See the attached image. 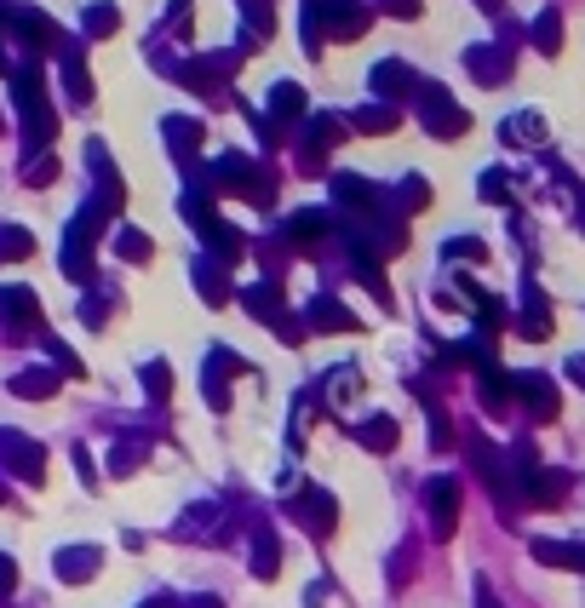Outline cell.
<instances>
[{"instance_id": "6da1fadb", "label": "cell", "mask_w": 585, "mask_h": 608, "mask_svg": "<svg viewBox=\"0 0 585 608\" xmlns=\"http://www.w3.org/2000/svg\"><path fill=\"white\" fill-rule=\"evenodd\" d=\"M201 179L213 195H241V201H253V207H270L275 201V173L270 166H253L248 155H219L213 173H201Z\"/></svg>"}, {"instance_id": "7a4b0ae2", "label": "cell", "mask_w": 585, "mask_h": 608, "mask_svg": "<svg viewBox=\"0 0 585 608\" xmlns=\"http://www.w3.org/2000/svg\"><path fill=\"white\" fill-rule=\"evenodd\" d=\"M103 224H110V213H103V207H92V201H87V207L75 213V219H69V235H63V276L69 282H98V264H92V253H98V242H103Z\"/></svg>"}, {"instance_id": "3957f363", "label": "cell", "mask_w": 585, "mask_h": 608, "mask_svg": "<svg viewBox=\"0 0 585 608\" xmlns=\"http://www.w3.org/2000/svg\"><path fill=\"white\" fill-rule=\"evenodd\" d=\"M12 92H18V115H23V144H29V155L47 150V144L58 139V115H52L47 92H41V75L18 70V75H12Z\"/></svg>"}, {"instance_id": "277c9868", "label": "cell", "mask_w": 585, "mask_h": 608, "mask_svg": "<svg viewBox=\"0 0 585 608\" xmlns=\"http://www.w3.org/2000/svg\"><path fill=\"white\" fill-rule=\"evenodd\" d=\"M413 92H420V98H413V110H420V121H425L431 139H465V132H471V115H465L442 87H425V81H420Z\"/></svg>"}, {"instance_id": "5b68a950", "label": "cell", "mask_w": 585, "mask_h": 608, "mask_svg": "<svg viewBox=\"0 0 585 608\" xmlns=\"http://www.w3.org/2000/svg\"><path fill=\"white\" fill-rule=\"evenodd\" d=\"M0 470H12L18 483H47V448L29 443L23 430L0 425Z\"/></svg>"}, {"instance_id": "8992f818", "label": "cell", "mask_w": 585, "mask_h": 608, "mask_svg": "<svg viewBox=\"0 0 585 608\" xmlns=\"http://www.w3.org/2000/svg\"><path fill=\"white\" fill-rule=\"evenodd\" d=\"M333 207L344 213V224H362V219L385 213V195H379L367 179H356V173H339L333 179Z\"/></svg>"}, {"instance_id": "52a82bcc", "label": "cell", "mask_w": 585, "mask_h": 608, "mask_svg": "<svg viewBox=\"0 0 585 608\" xmlns=\"http://www.w3.org/2000/svg\"><path fill=\"white\" fill-rule=\"evenodd\" d=\"M0 322H7L12 340H23V333H34V327H47L34 287H23V282H7V287H0Z\"/></svg>"}, {"instance_id": "ba28073f", "label": "cell", "mask_w": 585, "mask_h": 608, "mask_svg": "<svg viewBox=\"0 0 585 608\" xmlns=\"http://www.w3.org/2000/svg\"><path fill=\"white\" fill-rule=\"evenodd\" d=\"M333 230H339V219H333V213L304 207V213H293V219L282 224V242H288V253H322Z\"/></svg>"}, {"instance_id": "9c48e42d", "label": "cell", "mask_w": 585, "mask_h": 608, "mask_svg": "<svg viewBox=\"0 0 585 608\" xmlns=\"http://www.w3.org/2000/svg\"><path fill=\"white\" fill-rule=\"evenodd\" d=\"M87 166H92V207H103V213H121V201H127V184H121V173H115V161H110V150L103 144H87Z\"/></svg>"}, {"instance_id": "30bf717a", "label": "cell", "mask_w": 585, "mask_h": 608, "mask_svg": "<svg viewBox=\"0 0 585 608\" xmlns=\"http://www.w3.org/2000/svg\"><path fill=\"white\" fill-rule=\"evenodd\" d=\"M425 511H431V539H454V528H460V483L454 477H431L425 483Z\"/></svg>"}, {"instance_id": "8fae6325", "label": "cell", "mask_w": 585, "mask_h": 608, "mask_svg": "<svg viewBox=\"0 0 585 608\" xmlns=\"http://www.w3.org/2000/svg\"><path fill=\"white\" fill-rule=\"evenodd\" d=\"M511 396L523 402L534 419H557L563 414V396L551 385V374H511Z\"/></svg>"}, {"instance_id": "7c38bea8", "label": "cell", "mask_w": 585, "mask_h": 608, "mask_svg": "<svg viewBox=\"0 0 585 608\" xmlns=\"http://www.w3.org/2000/svg\"><path fill=\"white\" fill-rule=\"evenodd\" d=\"M293 517H299L310 534H316V539H327V534L339 528V499H333L327 488L310 483V488H299V499H293Z\"/></svg>"}, {"instance_id": "4fadbf2b", "label": "cell", "mask_w": 585, "mask_h": 608, "mask_svg": "<svg viewBox=\"0 0 585 608\" xmlns=\"http://www.w3.org/2000/svg\"><path fill=\"white\" fill-rule=\"evenodd\" d=\"M224 505H213V499H195L190 511L172 523V539H224Z\"/></svg>"}, {"instance_id": "5bb4252c", "label": "cell", "mask_w": 585, "mask_h": 608, "mask_svg": "<svg viewBox=\"0 0 585 608\" xmlns=\"http://www.w3.org/2000/svg\"><path fill=\"white\" fill-rule=\"evenodd\" d=\"M98 568H103V551L98 546H63L58 557H52V574L63 586H87V580H98Z\"/></svg>"}, {"instance_id": "9a60e30c", "label": "cell", "mask_w": 585, "mask_h": 608, "mask_svg": "<svg viewBox=\"0 0 585 608\" xmlns=\"http://www.w3.org/2000/svg\"><path fill=\"white\" fill-rule=\"evenodd\" d=\"M299 322H304V333H310V327H316V333H356V316L344 311L333 293H316V298H310Z\"/></svg>"}, {"instance_id": "2e32d148", "label": "cell", "mask_w": 585, "mask_h": 608, "mask_svg": "<svg viewBox=\"0 0 585 608\" xmlns=\"http://www.w3.org/2000/svg\"><path fill=\"white\" fill-rule=\"evenodd\" d=\"M190 276H195V298L206 304V311H224V304L235 298L230 282H224V264H219V259H206V253H201V259L190 264Z\"/></svg>"}, {"instance_id": "e0dca14e", "label": "cell", "mask_w": 585, "mask_h": 608, "mask_svg": "<svg viewBox=\"0 0 585 608\" xmlns=\"http://www.w3.org/2000/svg\"><path fill=\"white\" fill-rule=\"evenodd\" d=\"M344 139V121L333 115H316V121H304V173H316V166L327 161V150Z\"/></svg>"}, {"instance_id": "ac0fdd59", "label": "cell", "mask_w": 585, "mask_h": 608, "mask_svg": "<svg viewBox=\"0 0 585 608\" xmlns=\"http://www.w3.org/2000/svg\"><path fill=\"white\" fill-rule=\"evenodd\" d=\"M516 333L523 340H551V304L534 282H523V311H516Z\"/></svg>"}, {"instance_id": "d6986e66", "label": "cell", "mask_w": 585, "mask_h": 608, "mask_svg": "<svg viewBox=\"0 0 585 608\" xmlns=\"http://www.w3.org/2000/svg\"><path fill=\"white\" fill-rule=\"evenodd\" d=\"M58 385H63V374H52V367H23V374L7 379V391H12L18 402H52Z\"/></svg>"}, {"instance_id": "ffe728a7", "label": "cell", "mask_w": 585, "mask_h": 608, "mask_svg": "<svg viewBox=\"0 0 585 608\" xmlns=\"http://www.w3.org/2000/svg\"><path fill=\"white\" fill-rule=\"evenodd\" d=\"M356 443H362L367 454H391V448L402 443V425H396L391 414H367V419H356Z\"/></svg>"}, {"instance_id": "44dd1931", "label": "cell", "mask_w": 585, "mask_h": 608, "mask_svg": "<svg viewBox=\"0 0 585 608\" xmlns=\"http://www.w3.org/2000/svg\"><path fill=\"white\" fill-rule=\"evenodd\" d=\"M161 132H167V150L179 155L184 166H195V150H201V121H190V115H167V121H161Z\"/></svg>"}, {"instance_id": "7402d4cb", "label": "cell", "mask_w": 585, "mask_h": 608, "mask_svg": "<svg viewBox=\"0 0 585 608\" xmlns=\"http://www.w3.org/2000/svg\"><path fill=\"white\" fill-rule=\"evenodd\" d=\"M465 70H471L482 87H500V81L511 75V58H505L500 47H471V52H465Z\"/></svg>"}, {"instance_id": "603a6c76", "label": "cell", "mask_w": 585, "mask_h": 608, "mask_svg": "<svg viewBox=\"0 0 585 608\" xmlns=\"http://www.w3.org/2000/svg\"><path fill=\"white\" fill-rule=\"evenodd\" d=\"M241 304H248V316H253V322H275V316L288 311L282 282H253L248 293H241Z\"/></svg>"}, {"instance_id": "cb8c5ba5", "label": "cell", "mask_w": 585, "mask_h": 608, "mask_svg": "<svg viewBox=\"0 0 585 608\" xmlns=\"http://www.w3.org/2000/svg\"><path fill=\"white\" fill-rule=\"evenodd\" d=\"M282 574V539H275V528H253V580H275Z\"/></svg>"}, {"instance_id": "d4e9b609", "label": "cell", "mask_w": 585, "mask_h": 608, "mask_svg": "<svg viewBox=\"0 0 585 608\" xmlns=\"http://www.w3.org/2000/svg\"><path fill=\"white\" fill-rule=\"evenodd\" d=\"M201 242H206V259H219L224 270H230V264H241V253H248V242H241V230H235V224H224V219H219L213 230H206Z\"/></svg>"}, {"instance_id": "484cf974", "label": "cell", "mask_w": 585, "mask_h": 608, "mask_svg": "<svg viewBox=\"0 0 585 608\" xmlns=\"http://www.w3.org/2000/svg\"><path fill=\"white\" fill-rule=\"evenodd\" d=\"M534 557L545 568H579L585 574V539H534Z\"/></svg>"}, {"instance_id": "4316f807", "label": "cell", "mask_w": 585, "mask_h": 608, "mask_svg": "<svg viewBox=\"0 0 585 608\" xmlns=\"http://www.w3.org/2000/svg\"><path fill=\"white\" fill-rule=\"evenodd\" d=\"M115 298H121L115 282L98 276V282L87 287V298H81V322H87V327H103V322H110V311H115Z\"/></svg>"}, {"instance_id": "83f0119b", "label": "cell", "mask_w": 585, "mask_h": 608, "mask_svg": "<svg viewBox=\"0 0 585 608\" xmlns=\"http://www.w3.org/2000/svg\"><path fill=\"white\" fill-rule=\"evenodd\" d=\"M201 396H206V408L213 414H230V374L206 356V367H201Z\"/></svg>"}, {"instance_id": "f1b7e54d", "label": "cell", "mask_w": 585, "mask_h": 608, "mask_svg": "<svg viewBox=\"0 0 585 608\" xmlns=\"http://www.w3.org/2000/svg\"><path fill=\"white\" fill-rule=\"evenodd\" d=\"M476 391H482V408L500 414L505 402H511V379H505V367H500V362H494V367H482V374H476Z\"/></svg>"}, {"instance_id": "f546056e", "label": "cell", "mask_w": 585, "mask_h": 608, "mask_svg": "<svg viewBox=\"0 0 585 608\" xmlns=\"http://www.w3.org/2000/svg\"><path fill=\"white\" fill-rule=\"evenodd\" d=\"M63 87H69L75 104H92V75H87V63H81L75 47H63Z\"/></svg>"}, {"instance_id": "4dcf8cb0", "label": "cell", "mask_w": 585, "mask_h": 608, "mask_svg": "<svg viewBox=\"0 0 585 608\" xmlns=\"http://www.w3.org/2000/svg\"><path fill=\"white\" fill-rule=\"evenodd\" d=\"M413 87H420V81H413V70H402V63H379V70H373V92L379 98H407Z\"/></svg>"}, {"instance_id": "1f68e13d", "label": "cell", "mask_w": 585, "mask_h": 608, "mask_svg": "<svg viewBox=\"0 0 585 608\" xmlns=\"http://www.w3.org/2000/svg\"><path fill=\"white\" fill-rule=\"evenodd\" d=\"M144 459H150V436H132V443L121 436L115 454H110V470H115V477H132V470L144 465Z\"/></svg>"}, {"instance_id": "d6a6232c", "label": "cell", "mask_w": 585, "mask_h": 608, "mask_svg": "<svg viewBox=\"0 0 585 608\" xmlns=\"http://www.w3.org/2000/svg\"><path fill=\"white\" fill-rule=\"evenodd\" d=\"M115 253H121L127 264H150L155 247H150V235L138 230V224H121V230H115Z\"/></svg>"}, {"instance_id": "836d02e7", "label": "cell", "mask_w": 585, "mask_h": 608, "mask_svg": "<svg viewBox=\"0 0 585 608\" xmlns=\"http://www.w3.org/2000/svg\"><path fill=\"white\" fill-rule=\"evenodd\" d=\"M500 139H505V144H545V121H539V115H511V121L500 126Z\"/></svg>"}, {"instance_id": "e575fe53", "label": "cell", "mask_w": 585, "mask_h": 608, "mask_svg": "<svg viewBox=\"0 0 585 608\" xmlns=\"http://www.w3.org/2000/svg\"><path fill=\"white\" fill-rule=\"evenodd\" d=\"M351 126H356V132H373V139H379V132H396V110H391V104H362V110L351 115Z\"/></svg>"}, {"instance_id": "d590c367", "label": "cell", "mask_w": 585, "mask_h": 608, "mask_svg": "<svg viewBox=\"0 0 585 608\" xmlns=\"http://www.w3.org/2000/svg\"><path fill=\"white\" fill-rule=\"evenodd\" d=\"M41 345H47V356L58 362V374H63V379H87V367H81V356H75V351H69L63 340H52V333H47V327H41Z\"/></svg>"}, {"instance_id": "8d00e7d4", "label": "cell", "mask_w": 585, "mask_h": 608, "mask_svg": "<svg viewBox=\"0 0 585 608\" xmlns=\"http://www.w3.org/2000/svg\"><path fill=\"white\" fill-rule=\"evenodd\" d=\"M138 379H144V396L155 402V408L172 396V367H167L161 356H155V362H144V374H138Z\"/></svg>"}, {"instance_id": "74e56055", "label": "cell", "mask_w": 585, "mask_h": 608, "mask_svg": "<svg viewBox=\"0 0 585 608\" xmlns=\"http://www.w3.org/2000/svg\"><path fill=\"white\" fill-rule=\"evenodd\" d=\"M396 207H402V213H420V207H431V184H425L420 173H407V179H402V190H396Z\"/></svg>"}, {"instance_id": "f35d334b", "label": "cell", "mask_w": 585, "mask_h": 608, "mask_svg": "<svg viewBox=\"0 0 585 608\" xmlns=\"http://www.w3.org/2000/svg\"><path fill=\"white\" fill-rule=\"evenodd\" d=\"M442 259L447 264H454V259L460 264H482V259H488V247H482L476 235H454V242H442Z\"/></svg>"}, {"instance_id": "ab89813d", "label": "cell", "mask_w": 585, "mask_h": 608, "mask_svg": "<svg viewBox=\"0 0 585 608\" xmlns=\"http://www.w3.org/2000/svg\"><path fill=\"white\" fill-rule=\"evenodd\" d=\"M52 179H58V161H52L47 150H34V155L23 161V184H29V190H41V184H52Z\"/></svg>"}, {"instance_id": "60d3db41", "label": "cell", "mask_w": 585, "mask_h": 608, "mask_svg": "<svg viewBox=\"0 0 585 608\" xmlns=\"http://www.w3.org/2000/svg\"><path fill=\"white\" fill-rule=\"evenodd\" d=\"M29 253H34V235H29L23 224L0 230V259H29Z\"/></svg>"}, {"instance_id": "b9f144b4", "label": "cell", "mask_w": 585, "mask_h": 608, "mask_svg": "<svg viewBox=\"0 0 585 608\" xmlns=\"http://www.w3.org/2000/svg\"><path fill=\"white\" fill-rule=\"evenodd\" d=\"M534 47H539V52H557V47H563V18H557V12H539V23H534Z\"/></svg>"}, {"instance_id": "7bdbcfd3", "label": "cell", "mask_w": 585, "mask_h": 608, "mask_svg": "<svg viewBox=\"0 0 585 608\" xmlns=\"http://www.w3.org/2000/svg\"><path fill=\"white\" fill-rule=\"evenodd\" d=\"M270 110H275V115H299V110H304V92H299L293 81L270 87Z\"/></svg>"}, {"instance_id": "ee69618b", "label": "cell", "mask_w": 585, "mask_h": 608, "mask_svg": "<svg viewBox=\"0 0 585 608\" xmlns=\"http://www.w3.org/2000/svg\"><path fill=\"white\" fill-rule=\"evenodd\" d=\"M482 201H488V207H505V201H511V179L500 173V166L482 173Z\"/></svg>"}, {"instance_id": "f6af8a7d", "label": "cell", "mask_w": 585, "mask_h": 608, "mask_svg": "<svg viewBox=\"0 0 585 608\" xmlns=\"http://www.w3.org/2000/svg\"><path fill=\"white\" fill-rule=\"evenodd\" d=\"M351 391H356V367H333V379H327V402L339 408V402L351 396Z\"/></svg>"}, {"instance_id": "bcb514c9", "label": "cell", "mask_w": 585, "mask_h": 608, "mask_svg": "<svg viewBox=\"0 0 585 608\" xmlns=\"http://www.w3.org/2000/svg\"><path fill=\"white\" fill-rule=\"evenodd\" d=\"M270 327H275V340H282V345H293V351L304 345V322H299V316H288V311H282Z\"/></svg>"}, {"instance_id": "7dc6e473", "label": "cell", "mask_w": 585, "mask_h": 608, "mask_svg": "<svg viewBox=\"0 0 585 608\" xmlns=\"http://www.w3.org/2000/svg\"><path fill=\"white\" fill-rule=\"evenodd\" d=\"M115 23H121L115 7H92L87 12V36H115Z\"/></svg>"}, {"instance_id": "c3c4849f", "label": "cell", "mask_w": 585, "mask_h": 608, "mask_svg": "<svg viewBox=\"0 0 585 608\" xmlns=\"http://www.w3.org/2000/svg\"><path fill=\"white\" fill-rule=\"evenodd\" d=\"M402 580H413V546H402L391 557V586H402Z\"/></svg>"}, {"instance_id": "681fc988", "label": "cell", "mask_w": 585, "mask_h": 608, "mask_svg": "<svg viewBox=\"0 0 585 608\" xmlns=\"http://www.w3.org/2000/svg\"><path fill=\"white\" fill-rule=\"evenodd\" d=\"M12 591H18V563L0 551V597H12Z\"/></svg>"}, {"instance_id": "f907efd6", "label": "cell", "mask_w": 585, "mask_h": 608, "mask_svg": "<svg viewBox=\"0 0 585 608\" xmlns=\"http://www.w3.org/2000/svg\"><path fill=\"white\" fill-rule=\"evenodd\" d=\"M179 608H224V597H213V591H195V597H184Z\"/></svg>"}, {"instance_id": "816d5d0a", "label": "cell", "mask_w": 585, "mask_h": 608, "mask_svg": "<svg viewBox=\"0 0 585 608\" xmlns=\"http://www.w3.org/2000/svg\"><path fill=\"white\" fill-rule=\"evenodd\" d=\"M476 608H500V597H494L488 580H476Z\"/></svg>"}, {"instance_id": "f5cc1de1", "label": "cell", "mask_w": 585, "mask_h": 608, "mask_svg": "<svg viewBox=\"0 0 585 608\" xmlns=\"http://www.w3.org/2000/svg\"><path fill=\"white\" fill-rule=\"evenodd\" d=\"M385 7H391L396 18H420V0H385Z\"/></svg>"}, {"instance_id": "db71d44e", "label": "cell", "mask_w": 585, "mask_h": 608, "mask_svg": "<svg viewBox=\"0 0 585 608\" xmlns=\"http://www.w3.org/2000/svg\"><path fill=\"white\" fill-rule=\"evenodd\" d=\"M568 374H574V385L585 391V356H574V362H568Z\"/></svg>"}, {"instance_id": "11a10c76", "label": "cell", "mask_w": 585, "mask_h": 608, "mask_svg": "<svg viewBox=\"0 0 585 608\" xmlns=\"http://www.w3.org/2000/svg\"><path fill=\"white\" fill-rule=\"evenodd\" d=\"M138 608H179V597H150V602H138Z\"/></svg>"}, {"instance_id": "9f6ffc18", "label": "cell", "mask_w": 585, "mask_h": 608, "mask_svg": "<svg viewBox=\"0 0 585 608\" xmlns=\"http://www.w3.org/2000/svg\"><path fill=\"white\" fill-rule=\"evenodd\" d=\"M0 505H12V488H7V477H0Z\"/></svg>"}, {"instance_id": "6f0895ef", "label": "cell", "mask_w": 585, "mask_h": 608, "mask_svg": "<svg viewBox=\"0 0 585 608\" xmlns=\"http://www.w3.org/2000/svg\"><path fill=\"white\" fill-rule=\"evenodd\" d=\"M482 12H500V0H482Z\"/></svg>"}, {"instance_id": "680465c9", "label": "cell", "mask_w": 585, "mask_h": 608, "mask_svg": "<svg viewBox=\"0 0 585 608\" xmlns=\"http://www.w3.org/2000/svg\"><path fill=\"white\" fill-rule=\"evenodd\" d=\"M0 132H7V115H0Z\"/></svg>"}, {"instance_id": "91938a15", "label": "cell", "mask_w": 585, "mask_h": 608, "mask_svg": "<svg viewBox=\"0 0 585 608\" xmlns=\"http://www.w3.org/2000/svg\"><path fill=\"white\" fill-rule=\"evenodd\" d=\"M0 70H7V58H0Z\"/></svg>"}]
</instances>
